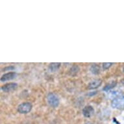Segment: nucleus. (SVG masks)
I'll use <instances>...</instances> for the list:
<instances>
[{
    "instance_id": "10",
    "label": "nucleus",
    "mask_w": 124,
    "mask_h": 124,
    "mask_svg": "<svg viewBox=\"0 0 124 124\" xmlns=\"http://www.w3.org/2000/svg\"><path fill=\"white\" fill-rule=\"evenodd\" d=\"M79 67L78 65H73L71 66V68L69 70V73L70 75H71V76H74L76 74H77V73L79 71Z\"/></svg>"
},
{
    "instance_id": "8",
    "label": "nucleus",
    "mask_w": 124,
    "mask_h": 124,
    "mask_svg": "<svg viewBox=\"0 0 124 124\" xmlns=\"http://www.w3.org/2000/svg\"><path fill=\"white\" fill-rule=\"evenodd\" d=\"M61 64L59 62H53L51 63L48 66V70L50 72H55L61 67Z\"/></svg>"
},
{
    "instance_id": "7",
    "label": "nucleus",
    "mask_w": 124,
    "mask_h": 124,
    "mask_svg": "<svg viewBox=\"0 0 124 124\" xmlns=\"http://www.w3.org/2000/svg\"><path fill=\"white\" fill-rule=\"evenodd\" d=\"M102 80L101 79H94L93 81L90 82V83L88 85V89L89 90H94L96 88H98L101 85Z\"/></svg>"
},
{
    "instance_id": "12",
    "label": "nucleus",
    "mask_w": 124,
    "mask_h": 124,
    "mask_svg": "<svg viewBox=\"0 0 124 124\" xmlns=\"http://www.w3.org/2000/svg\"><path fill=\"white\" fill-rule=\"evenodd\" d=\"M112 65V63L111 62H105L103 64V68L104 70H108L110 68V66Z\"/></svg>"
},
{
    "instance_id": "13",
    "label": "nucleus",
    "mask_w": 124,
    "mask_h": 124,
    "mask_svg": "<svg viewBox=\"0 0 124 124\" xmlns=\"http://www.w3.org/2000/svg\"><path fill=\"white\" fill-rule=\"evenodd\" d=\"M15 69V67L13 66H7L5 68L3 69V71H8V70H12Z\"/></svg>"
},
{
    "instance_id": "14",
    "label": "nucleus",
    "mask_w": 124,
    "mask_h": 124,
    "mask_svg": "<svg viewBox=\"0 0 124 124\" xmlns=\"http://www.w3.org/2000/svg\"><path fill=\"white\" fill-rule=\"evenodd\" d=\"M121 83H122V85L124 86V79H122V81H121Z\"/></svg>"
},
{
    "instance_id": "6",
    "label": "nucleus",
    "mask_w": 124,
    "mask_h": 124,
    "mask_svg": "<svg viewBox=\"0 0 124 124\" xmlns=\"http://www.w3.org/2000/svg\"><path fill=\"white\" fill-rule=\"evenodd\" d=\"M94 113V108L90 105L85 107L83 109V114L86 118H90Z\"/></svg>"
},
{
    "instance_id": "5",
    "label": "nucleus",
    "mask_w": 124,
    "mask_h": 124,
    "mask_svg": "<svg viewBox=\"0 0 124 124\" xmlns=\"http://www.w3.org/2000/svg\"><path fill=\"white\" fill-rule=\"evenodd\" d=\"M17 77V73L14 71H10L3 74L1 77V81L5 82L15 79Z\"/></svg>"
},
{
    "instance_id": "1",
    "label": "nucleus",
    "mask_w": 124,
    "mask_h": 124,
    "mask_svg": "<svg viewBox=\"0 0 124 124\" xmlns=\"http://www.w3.org/2000/svg\"><path fill=\"white\" fill-rule=\"evenodd\" d=\"M46 99H47V103L49 104V105L51 107L56 108L59 105L60 100H59V96L54 92H49L47 95Z\"/></svg>"
},
{
    "instance_id": "9",
    "label": "nucleus",
    "mask_w": 124,
    "mask_h": 124,
    "mask_svg": "<svg viewBox=\"0 0 124 124\" xmlns=\"http://www.w3.org/2000/svg\"><path fill=\"white\" fill-rule=\"evenodd\" d=\"M90 71L94 75H98L100 73V66L98 64H93L90 68Z\"/></svg>"
},
{
    "instance_id": "4",
    "label": "nucleus",
    "mask_w": 124,
    "mask_h": 124,
    "mask_svg": "<svg viewBox=\"0 0 124 124\" xmlns=\"http://www.w3.org/2000/svg\"><path fill=\"white\" fill-rule=\"evenodd\" d=\"M18 88V85L16 83H10L2 86L1 89L5 92H10L15 90Z\"/></svg>"
},
{
    "instance_id": "2",
    "label": "nucleus",
    "mask_w": 124,
    "mask_h": 124,
    "mask_svg": "<svg viewBox=\"0 0 124 124\" xmlns=\"http://www.w3.org/2000/svg\"><path fill=\"white\" fill-rule=\"evenodd\" d=\"M111 106L113 108L115 109H124V96H120L113 99L111 103Z\"/></svg>"
},
{
    "instance_id": "3",
    "label": "nucleus",
    "mask_w": 124,
    "mask_h": 124,
    "mask_svg": "<svg viewBox=\"0 0 124 124\" xmlns=\"http://www.w3.org/2000/svg\"><path fill=\"white\" fill-rule=\"evenodd\" d=\"M33 108L32 104L30 102H24L21 103L18 107V111L21 114H27Z\"/></svg>"
},
{
    "instance_id": "16",
    "label": "nucleus",
    "mask_w": 124,
    "mask_h": 124,
    "mask_svg": "<svg viewBox=\"0 0 124 124\" xmlns=\"http://www.w3.org/2000/svg\"><path fill=\"white\" fill-rule=\"evenodd\" d=\"M123 71H124V69H123Z\"/></svg>"
},
{
    "instance_id": "11",
    "label": "nucleus",
    "mask_w": 124,
    "mask_h": 124,
    "mask_svg": "<svg viewBox=\"0 0 124 124\" xmlns=\"http://www.w3.org/2000/svg\"><path fill=\"white\" fill-rule=\"evenodd\" d=\"M117 85V83L116 81H112L110 83L107 84V85H106L103 88V90L104 91H109L110 90L113 89L115 86Z\"/></svg>"
},
{
    "instance_id": "15",
    "label": "nucleus",
    "mask_w": 124,
    "mask_h": 124,
    "mask_svg": "<svg viewBox=\"0 0 124 124\" xmlns=\"http://www.w3.org/2000/svg\"><path fill=\"white\" fill-rule=\"evenodd\" d=\"M85 124H94L93 123H92V122H86Z\"/></svg>"
}]
</instances>
